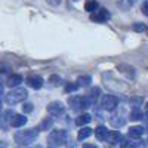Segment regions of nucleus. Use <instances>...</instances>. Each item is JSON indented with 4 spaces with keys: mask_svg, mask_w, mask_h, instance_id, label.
I'll return each mask as SVG.
<instances>
[{
    "mask_svg": "<svg viewBox=\"0 0 148 148\" xmlns=\"http://www.w3.org/2000/svg\"><path fill=\"white\" fill-rule=\"evenodd\" d=\"M39 138V129H27L15 133V142L19 145H30Z\"/></svg>",
    "mask_w": 148,
    "mask_h": 148,
    "instance_id": "f257e3e1",
    "label": "nucleus"
},
{
    "mask_svg": "<svg viewBox=\"0 0 148 148\" xmlns=\"http://www.w3.org/2000/svg\"><path fill=\"white\" fill-rule=\"evenodd\" d=\"M27 89H24V88H15V89H12L8 95H6V102L9 105H16L22 101H25L27 99Z\"/></svg>",
    "mask_w": 148,
    "mask_h": 148,
    "instance_id": "f03ea898",
    "label": "nucleus"
},
{
    "mask_svg": "<svg viewBox=\"0 0 148 148\" xmlns=\"http://www.w3.org/2000/svg\"><path fill=\"white\" fill-rule=\"evenodd\" d=\"M73 111H82V110H88L92 105L90 96H71L68 99Z\"/></svg>",
    "mask_w": 148,
    "mask_h": 148,
    "instance_id": "7ed1b4c3",
    "label": "nucleus"
},
{
    "mask_svg": "<svg viewBox=\"0 0 148 148\" xmlns=\"http://www.w3.org/2000/svg\"><path fill=\"white\" fill-rule=\"evenodd\" d=\"M47 141H49V145H51L52 148L64 145L67 142V132L65 130H53V132H51V135H49Z\"/></svg>",
    "mask_w": 148,
    "mask_h": 148,
    "instance_id": "20e7f679",
    "label": "nucleus"
},
{
    "mask_svg": "<svg viewBox=\"0 0 148 148\" xmlns=\"http://www.w3.org/2000/svg\"><path fill=\"white\" fill-rule=\"evenodd\" d=\"M117 104H119V98H117V96H114V95H104V96H102L101 105H102L104 110L113 111V110H116Z\"/></svg>",
    "mask_w": 148,
    "mask_h": 148,
    "instance_id": "39448f33",
    "label": "nucleus"
},
{
    "mask_svg": "<svg viewBox=\"0 0 148 148\" xmlns=\"http://www.w3.org/2000/svg\"><path fill=\"white\" fill-rule=\"evenodd\" d=\"M64 111H65V105L62 102H59V101H53V102H51L47 105V113L51 116H53V117L62 116Z\"/></svg>",
    "mask_w": 148,
    "mask_h": 148,
    "instance_id": "423d86ee",
    "label": "nucleus"
},
{
    "mask_svg": "<svg viewBox=\"0 0 148 148\" xmlns=\"http://www.w3.org/2000/svg\"><path fill=\"white\" fill-rule=\"evenodd\" d=\"M90 19L95 21V22H105L110 19V12L107 9H99L98 12H93V14L90 15Z\"/></svg>",
    "mask_w": 148,
    "mask_h": 148,
    "instance_id": "0eeeda50",
    "label": "nucleus"
},
{
    "mask_svg": "<svg viewBox=\"0 0 148 148\" xmlns=\"http://www.w3.org/2000/svg\"><path fill=\"white\" fill-rule=\"evenodd\" d=\"M27 84L30 86L31 89L39 90L43 86V79L40 76H30V77H27Z\"/></svg>",
    "mask_w": 148,
    "mask_h": 148,
    "instance_id": "6e6552de",
    "label": "nucleus"
},
{
    "mask_svg": "<svg viewBox=\"0 0 148 148\" xmlns=\"http://www.w3.org/2000/svg\"><path fill=\"white\" fill-rule=\"evenodd\" d=\"M27 123V117L24 114H15L14 117L10 119V126L12 127H21Z\"/></svg>",
    "mask_w": 148,
    "mask_h": 148,
    "instance_id": "1a4fd4ad",
    "label": "nucleus"
},
{
    "mask_svg": "<svg viewBox=\"0 0 148 148\" xmlns=\"http://www.w3.org/2000/svg\"><path fill=\"white\" fill-rule=\"evenodd\" d=\"M108 133H110V130H107L105 126H98V127L95 129L96 139H98V141H101V142H104V141L108 139Z\"/></svg>",
    "mask_w": 148,
    "mask_h": 148,
    "instance_id": "9d476101",
    "label": "nucleus"
},
{
    "mask_svg": "<svg viewBox=\"0 0 148 148\" xmlns=\"http://www.w3.org/2000/svg\"><path fill=\"white\" fill-rule=\"evenodd\" d=\"M21 83H22V76H19V74H12V76H9L8 80H6V84L9 88H16Z\"/></svg>",
    "mask_w": 148,
    "mask_h": 148,
    "instance_id": "9b49d317",
    "label": "nucleus"
},
{
    "mask_svg": "<svg viewBox=\"0 0 148 148\" xmlns=\"http://www.w3.org/2000/svg\"><path fill=\"white\" fill-rule=\"evenodd\" d=\"M144 133H145L144 126H132L129 129V136H132V138H141Z\"/></svg>",
    "mask_w": 148,
    "mask_h": 148,
    "instance_id": "f8f14e48",
    "label": "nucleus"
},
{
    "mask_svg": "<svg viewBox=\"0 0 148 148\" xmlns=\"http://www.w3.org/2000/svg\"><path fill=\"white\" fill-rule=\"evenodd\" d=\"M135 3H136V0H117V8L121 10H129Z\"/></svg>",
    "mask_w": 148,
    "mask_h": 148,
    "instance_id": "ddd939ff",
    "label": "nucleus"
},
{
    "mask_svg": "<svg viewBox=\"0 0 148 148\" xmlns=\"http://www.w3.org/2000/svg\"><path fill=\"white\" fill-rule=\"evenodd\" d=\"M107 141L111 142V144H119V142L123 141V136H121V133H120V132L113 130V132H110V133H108V139H107Z\"/></svg>",
    "mask_w": 148,
    "mask_h": 148,
    "instance_id": "4468645a",
    "label": "nucleus"
},
{
    "mask_svg": "<svg viewBox=\"0 0 148 148\" xmlns=\"http://www.w3.org/2000/svg\"><path fill=\"white\" fill-rule=\"evenodd\" d=\"M110 123H111V125H113L114 127H121V126H125L126 119L123 117L121 114H117V116H114V117H111Z\"/></svg>",
    "mask_w": 148,
    "mask_h": 148,
    "instance_id": "2eb2a0df",
    "label": "nucleus"
},
{
    "mask_svg": "<svg viewBox=\"0 0 148 148\" xmlns=\"http://www.w3.org/2000/svg\"><path fill=\"white\" fill-rule=\"evenodd\" d=\"M76 83L79 84V88H86V86H90L92 77H90V76H80Z\"/></svg>",
    "mask_w": 148,
    "mask_h": 148,
    "instance_id": "dca6fc26",
    "label": "nucleus"
},
{
    "mask_svg": "<svg viewBox=\"0 0 148 148\" xmlns=\"http://www.w3.org/2000/svg\"><path fill=\"white\" fill-rule=\"evenodd\" d=\"M90 120H92V116H90V114H82V116L77 117L76 125H77V126H84V125H88Z\"/></svg>",
    "mask_w": 148,
    "mask_h": 148,
    "instance_id": "f3484780",
    "label": "nucleus"
},
{
    "mask_svg": "<svg viewBox=\"0 0 148 148\" xmlns=\"http://www.w3.org/2000/svg\"><path fill=\"white\" fill-rule=\"evenodd\" d=\"M98 2L96 0H88V2H86V5H84V9H86V12H96L98 10Z\"/></svg>",
    "mask_w": 148,
    "mask_h": 148,
    "instance_id": "a211bd4d",
    "label": "nucleus"
},
{
    "mask_svg": "<svg viewBox=\"0 0 148 148\" xmlns=\"http://www.w3.org/2000/svg\"><path fill=\"white\" fill-rule=\"evenodd\" d=\"M90 135H92V129H90V127H88V126L82 127V129L79 130V139L83 141V139H86V138H89Z\"/></svg>",
    "mask_w": 148,
    "mask_h": 148,
    "instance_id": "6ab92c4d",
    "label": "nucleus"
},
{
    "mask_svg": "<svg viewBox=\"0 0 148 148\" xmlns=\"http://www.w3.org/2000/svg\"><path fill=\"white\" fill-rule=\"evenodd\" d=\"M53 126V120L49 117V119H45L42 123H40V130H51V127Z\"/></svg>",
    "mask_w": 148,
    "mask_h": 148,
    "instance_id": "aec40b11",
    "label": "nucleus"
},
{
    "mask_svg": "<svg viewBox=\"0 0 148 148\" xmlns=\"http://www.w3.org/2000/svg\"><path fill=\"white\" fill-rule=\"evenodd\" d=\"M142 102H144V99L141 96H133L132 99H130V105L135 108V110H138L141 105H142Z\"/></svg>",
    "mask_w": 148,
    "mask_h": 148,
    "instance_id": "412c9836",
    "label": "nucleus"
},
{
    "mask_svg": "<svg viewBox=\"0 0 148 148\" xmlns=\"http://www.w3.org/2000/svg\"><path fill=\"white\" fill-rule=\"evenodd\" d=\"M49 83H51V84L53 86V88H58V86H61L62 80H61V77H59V76H55V74H53V76L49 77Z\"/></svg>",
    "mask_w": 148,
    "mask_h": 148,
    "instance_id": "4be33fe9",
    "label": "nucleus"
},
{
    "mask_svg": "<svg viewBox=\"0 0 148 148\" xmlns=\"http://www.w3.org/2000/svg\"><path fill=\"white\" fill-rule=\"evenodd\" d=\"M144 119V114L141 113L139 110H133L132 114H130V120L132 121H136V120H142Z\"/></svg>",
    "mask_w": 148,
    "mask_h": 148,
    "instance_id": "5701e85b",
    "label": "nucleus"
},
{
    "mask_svg": "<svg viewBox=\"0 0 148 148\" xmlns=\"http://www.w3.org/2000/svg\"><path fill=\"white\" fill-rule=\"evenodd\" d=\"M79 89V84L77 83H67L65 84V92H74V90H77Z\"/></svg>",
    "mask_w": 148,
    "mask_h": 148,
    "instance_id": "b1692460",
    "label": "nucleus"
},
{
    "mask_svg": "<svg viewBox=\"0 0 148 148\" xmlns=\"http://www.w3.org/2000/svg\"><path fill=\"white\" fill-rule=\"evenodd\" d=\"M99 95H101V89H99V88H93L92 92H90V99H92V101L96 99V98L99 96Z\"/></svg>",
    "mask_w": 148,
    "mask_h": 148,
    "instance_id": "393cba45",
    "label": "nucleus"
},
{
    "mask_svg": "<svg viewBox=\"0 0 148 148\" xmlns=\"http://www.w3.org/2000/svg\"><path fill=\"white\" fill-rule=\"evenodd\" d=\"M133 30L135 31H144L145 30V24H141V22H136V24H133Z\"/></svg>",
    "mask_w": 148,
    "mask_h": 148,
    "instance_id": "a878e982",
    "label": "nucleus"
},
{
    "mask_svg": "<svg viewBox=\"0 0 148 148\" xmlns=\"http://www.w3.org/2000/svg\"><path fill=\"white\" fill-rule=\"evenodd\" d=\"M22 110H24V113H31V111H33V104H30V102L24 104Z\"/></svg>",
    "mask_w": 148,
    "mask_h": 148,
    "instance_id": "bb28decb",
    "label": "nucleus"
},
{
    "mask_svg": "<svg viewBox=\"0 0 148 148\" xmlns=\"http://www.w3.org/2000/svg\"><path fill=\"white\" fill-rule=\"evenodd\" d=\"M142 14L148 16V0H144V3H142Z\"/></svg>",
    "mask_w": 148,
    "mask_h": 148,
    "instance_id": "cd10ccee",
    "label": "nucleus"
},
{
    "mask_svg": "<svg viewBox=\"0 0 148 148\" xmlns=\"http://www.w3.org/2000/svg\"><path fill=\"white\" fill-rule=\"evenodd\" d=\"M46 2L51 6H59L61 5V0H46Z\"/></svg>",
    "mask_w": 148,
    "mask_h": 148,
    "instance_id": "c85d7f7f",
    "label": "nucleus"
},
{
    "mask_svg": "<svg viewBox=\"0 0 148 148\" xmlns=\"http://www.w3.org/2000/svg\"><path fill=\"white\" fill-rule=\"evenodd\" d=\"M83 148H98L96 145H93V144H84L83 145Z\"/></svg>",
    "mask_w": 148,
    "mask_h": 148,
    "instance_id": "c756f323",
    "label": "nucleus"
},
{
    "mask_svg": "<svg viewBox=\"0 0 148 148\" xmlns=\"http://www.w3.org/2000/svg\"><path fill=\"white\" fill-rule=\"evenodd\" d=\"M2 92H3V84L0 83V95H2Z\"/></svg>",
    "mask_w": 148,
    "mask_h": 148,
    "instance_id": "7c9ffc66",
    "label": "nucleus"
},
{
    "mask_svg": "<svg viewBox=\"0 0 148 148\" xmlns=\"http://www.w3.org/2000/svg\"><path fill=\"white\" fill-rule=\"evenodd\" d=\"M145 114H147V116H148V104H147V105H145Z\"/></svg>",
    "mask_w": 148,
    "mask_h": 148,
    "instance_id": "2f4dec72",
    "label": "nucleus"
},
{
    "mask_svg": "<svg viewBox=\"0 0 148 148\" xmlns=\"http://www.w3.org/2000/svg\"><path fill=\"white\" fill-rule=\"evenodd\" d=\"M0 111H2V102H0Z\"/></svg>",
    "mask_w": 148,
    "mask_h": 148,
    "instance_id": "473e14b6",
    "label": "nucleus"
},
{
    "mask_svg": "<svg viewBox=\"0 0 148 148\" xmlns=\"http://www.w3.org/2000/svg\"><path fill=\"white\" fill-rule=\"evenodd\" d=\"M145 145H147V147H148V139H147V142H145Z\"/></svg>",
    "mask_w": 148,
    "mask_h": 148,
    "instance_id": "72a5a7b5",
    "label": "nucleus"
}]
</instances>
